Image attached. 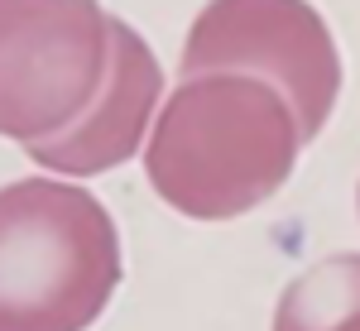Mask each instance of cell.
Returning <instances> with one entry per match:
<instances>
[{
	"mask_svg": "<svg viewBox=\"0 0 360 331\" xmlns=\"http://www.w3.org/2000/svg\"><path fill=\"white\" fill-rule=\"evenodd\" d=\"M283 91L245 72L183 77L144 144V173L178 216L236 221L293 178L303 154Z\"/></svg>",
	"mask_w": 360,
	"mask_h": 331,
	"instance_id": "obj_1",
	"label": "cell"
},
{
	"mask_svg": "<svg viewBox=\"0 0 360 331\" xmlns=\"http://www.w3.org/2000/svg\"><path fill=\"white\" fill-rule=\"evenodd\" d=\"M120 288V231L63 178L0 188V331H86Z\"/></svg>",
	"mask_w": 360,
	"mask_h": 331,
	"instance_id": "obj_2",
	"label": "cell"
},
{
	"mask_svg": "<svg viewBox=\"0 0 360 331\" xmlns=\"http://www.w3.org/2000/svg\"><path fill=\"white\" fill-rule=\"evenodd\" d=\"M111 67L96 0H0V135L34 144L68 130Z\"/></svg>",
	"mask_w": 360,
	"mask_h": 331,
	"instance_id": "obj_3",
	"label": "cell"
},
{
	"mask_svg": "<svg viewBox=\"0 0 360 331\" xmlns=\"http://www.w3.org/2000/svg\"><path fill=\"white\" fill-rule=\"evenodd\" d=\"M183 77L245 72L283 91L303 139H317L341 96V53L307 0H212L188 29Z\"/></svg>",
	"mask_w": 360,
	"mask_h": 331,
	"instance_id": "obj_4",
	"label": "cell"
},
{
	"mask_svg": "<svg viewBox=\"0 0 360 331\" xmlns=\"http://www.w3.org/2000/svg\"><path fill=\"white\" fill-rule=\"evenodd\" d=\"M159 96H164V67H159L154 48L125 20L111 15V67H106L96 101L68 130L25 144V154L58 178L111 173L125 159H135L139 144H149L154 115L164 106Z\"/></svg>",
	"mask_w": 360,
	"mask_h": 331,
	"instance_id": "obj_5",
	"label": "cell"
},
{
	"mask_svg": "<svg viewBox=\"0 0 360 331\" xmlns=\"http://www.w3.org/2000/svg\"><path fill=\"white\" fill-rule=\"evenodd\" d=\"M274 331H360V254H327L293 278L274 307Z\"/></svg>",
	"mask_w": 360,
	"mask_h": 331,
	"instance_id": "obj_6",
	"label": "cell"
},
{
	"mask_svg": "<svg viewBox=\"0 0 360 331\" xmlns=\"http://www.w3.org/2000/svg\"><path fill=\"white\" fill-rule=\"evenodd\" d=\"M356 207H360V193H356Z\"/></svg>",
	"mask_w": 360,
	"mask_h": 331,
	"instance_id": "obj_7",
	"label": "cell"
}]
</instances>
